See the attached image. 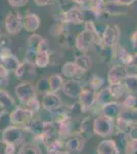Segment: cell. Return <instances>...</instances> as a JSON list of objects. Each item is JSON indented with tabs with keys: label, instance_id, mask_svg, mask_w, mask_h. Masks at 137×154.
<instances>
[{
	"label": "cell",
	"instance_id": "obj_1",
	"mask_svg": "<svg viewBox=\"0 0 137 154\" xmlns=\"http://www.w3.org/2000/svg\"><path fill=\"white\" fill-rule=\"evenodd\" d=\"M100 42L101 39L99 38V34L96 31L95 27L92 23L88 22L86 23L85 30L77 37L76 46L82 51H87L92 49L95 45H98Z\"/></svg>",
	"mask_w": 137,
	"mask_h": 154
},
{
	"label": "cell",
	"instance_id": "obj_2",
	"mask_svg": "<svg viewBox=\"0 0 137 154\" xmlns=\"http://www.w3.org/2000/svg\"><path fill=\"white\" fill-rule=\"evenodd\" d=\"M115 120L108 116L101 115L97 116L93 121V131L99 137H108L114 133Z\"/></svg>",
	"mask_w": 137,
	"mask_h": 154
},
{
	"label": "cell",
	"instance_id": "obj_3",
	"mask_svg": "<svg viewBox=\"0 0 137 154\" xmlns=\"http://www.w3.org/2000/svg\"><path fill=\"white\" fill-rule=\"evenodd\" d=\"M35 114L31 112L30 110L26 108H21V107H16L13 111L10 113V120L11 125L14 126H19V128H26L30 125L32 119L34 118Z\"/></svg>",
	"mask_w": 137,
	"mask_h": 154
},
{
	"label": "cell",
	"instance_id": "obj_4",
	"mask_svg": "<svg viewBox=\"0 0 137 154\" xmlns=\"http://www.w3.org/2000/svg\"><path fill=\"white\" fill-rule=\"evenodd\" d=\"M96 93L90 86H83L80 96H79V102H80L81 110L84 112L90 111L94 106L96 105Z\"/></svg>",
	"mask_w": 137,
	"mask_h": 154
},
{
	"label": "cell",
	"instance_id": "obj_5",
	"mask_svg": "<svg viewBox=\"0 0 137 154\" xmlns=\"http://www.w3.org/2000/svg\"><path fill=\"white\" fill-rule=\"evenodd\" d=\"M16 95L23 104H27L32 99L37 98L36 88L30 82H22L16 86Z\"/></svg>",
	"mask_w": 137,
	"mask_h": 154
},
{
	"label": "cell",
	"instance_id": "obj_6",
	"mask_svg": "<svg viewBox=\"0 0 137 154\" xmlns=\"http://www.w3.org/2000/svg\"><path fill=\"white\" fill-rule=\"evenodd\" d=\"M24 134L25 131L22 128L10 125L2 131V140L8 144H13L16 146V144H19L24 141Z\"/></svg>",
	"mask_w": 137,
	"mask_h": 154
},
{
	"label": "cell",
	"instance_id": "obj_7",
	"mask_svg": "<svg viewBox=\"0 0 137 154\" xmlns=\"http://www.w3.org/2000/svg\"><path fill=\"white\" fill-rule=\"evenodd\" d=\"M85 140L86 139L79 131L71 134L68 138L64 140L66 151H68V152H79L83 149Z\"/></svg>",
	"mask_w": 137,
	"mask_h": 154
},
{
	"label": "cell",
	"instance_id": "obj_8",
	"mask_svg": "<svg viewBox=\"0 0 137 154\" xmlns=\"http://www.w3.org/2000/svg\"><path fill=\"white\" fill-rule=\"evenodd\" d=\"M119 38H120V29L116 25H109L104 30L101 42L104 46L114 48L118 43Z\"/></svg>",
	"mask_w": 137,
	"mask_h": 154
},
{
	"label": "cell",
	"instance_id": "obj_9",
	"mask_svg": "<svg viewBox=\"0 0 137 154\" xmlns=\"http://www.w3.org/2000/svg\"><path fill=\"white\" fill-rule=\"evenodd\" d=\"M61 89H63L64 94L67 97L72 99H77L80 96L82 89H83V85L77 79H70V80L64 82L63 88Z\"/></svg>",
	"mask_w": 137,
	"mask_h": 154
},
{
	"label": "cell",
	"instance_id": "obj_10",
	"mask_svg": "<svg viewBox=\"0 0 137 154\" xmlns=\"http://www.w3.org/2000/svg\"><path fill=\"white\" fill-rule=\"evenodd\" d=\"M63 106V102L61 98L53 93H48L44 95L43 100H42V107L48 112H54V111L58 110L61 107Z\"/></svg>",
	"mask_w": 137,
	"mask_h": 154
},
{
	"label": "cell",
	"instance_id": "obj_11",
	"mask_svg": "<svg viewBox=\"0 0 137 154\" xmlns=\"http://www.w3.org/2000/svg\"><path fill=\"white\" fill-rule=\"evenodd\" d=\"M128 75V71L125 65H119L114 66L113 68L109 70V75H108V80L109 84H114V83H120L124 79L126 78V76Z\"/></svg>",
	"mask_w": 137,
	"mask_h": 154
},
{
	"label": "cell",
	"instance_id": "obj_12",
	"mask_svg": "<svg viewBox=\"0 0 137 154\" xmlns=\"http://www.w3.org/2000/svg\"><path fill=\"white\" fill-rule=\"evenodd\" d=\"M6 30L10 34H16L19 32L22 27V19L16 12H9L5 20Z\"/></svg>",
	"mask_w": 137,
	"mask_h": 154
},
{
	"label": "cell",
	"instance_id": "obj_13",
	"mask_svg": "<svg viewBox=\"0 0 137 154\" xmlns=\"http://www.w3.org/2000/svg\"><path fill=\"white\" fill-rule=\"evenodd\" d=\"M122 109H123V106H122L121 103H118V102H109V103L106 104V105L103 106L101 108V111H103V114L108 117L112 118V119H116L120 115Z\"/></svg>",
	"mask_w": 137,
	"mask_h": 154
},
{
	"label": "cell",
	"instance_id": "obj_14",
	"mask_svg": "<svg viewBox=\"0 0 137 154\" xmlns=\"http://www.w3.org/2000/svg\"><path fill=\"white\" fill-rule=\"evenodd\" d=\"M0 107L3 109V111H7L9 113L16 108L14 99L3 89H0Z\"/></svg>",
	"mask_w": 137,
	"mask_h": 154
},
{
	"label": "cell",
	"instance_id": "obj_15",
	"mask_svg": "<svg viewBox=\"0 0 137 154\" xmlns=\"http://www.w3.org/2000/svg\"><path fill=\"white\" fill-rule=\"evenodd\" d=\"M97 154H119L117 143L114 140H104L97 146Z\"/></svg>",
	"mask_w": 137,
	"mask_h": 154
},
{
	"label": "cell",
	"instance_id": "obj_16",
	"mask_svg": "<svg viewBox=\"0 0 137 154\" xmlns=\"http://www.w3.org/2000/svg\"><path fill=\"white\" fill-rule=\"evenodd\" d=\"M0 62H1V65L8 72H14L19 68V66L21 65V63L19 62L17 58L12 54H9L8 56L4 57L3 59L0 60Z\"/></svg>",
	"mask_w": 137,
	"mask_h": 154
},
{
	"label": "cell",
	"instance_id": "obj_17",
	"mask_svg": "<svg viewBox=\"0 0 137 154\" xmlns=\"http://www.w3.org/2000/svg\"><path fill=\"white\" fill-rule=\"evenodd\" d=\"M93 121H94V119H92L91 117H85L82 120L79 133H80L85 139H88L89 137H91L94 134Z\"/></svg>",
	"mask_w": 137,
	"mask_h": 154
},
{
	"label": "cell",
	"instance_id": "obj_18",
	"mask_svg": "<svg viewBox=\"0 0 137 154\" xmlns=\"http://www.w3.org/2000/svg\"><path fill=\"white\" fill-rule=\"evenodd\" d=\"M115 128L116 130H118V131L120 134H124V135H128L130 134V131H132V128H134L136 125H132V123L128 122V121L124 120L123 118H121L120 116H118L115 119Z\"/></svg>",
	"mask_w": 137,
	"mask_h": 154
},
{
	"label": "cell",
	"instance_id": "obj_19",
	"mask_svg": "<svg viewBox=\"0 0 137 154\" xmlns=\"http://www.w3.org/2000/svg\"><path fill=\"white\" fill-rule=\"evenodd\" d=\"M114 100L115 99L112 96L111 91H109V86L101 88L98 93H96V103L98 105H100L101 107L106 105V104L109 103V102H113Z\"/></svg>",
	"mask_w": 137,
	"mask_h": 154
},
{
	"label": "cell",
	"instance_id": "obj_20",
	"mask_svg": "<svg viewBox=\"0 0 137 154\" xmlns=\"http://www.w3.org/2000/svg\"><path fill=\"white\" fill-rule=\"evenodd\" d=\"M91 64H92V61H91L90 57L87 56V54H81V56L77 57L76 60H75V65L77 66V68H78L82 73L88 71L89 69L91 68Z\"/></svg>",
	"mask_w": 137,
	"mask_h": 154
},
{
	"label": "cell",
	"instance_id": "obj_21",
	"mask_svg": "<svg viewBox=\"0 0 137 154\" xmlns=\"http://www.w3.org/2000/svg\"><path fill=\"white\" fill-rule=\"evenodd\" d=\"M124 84L126 91L128 94H135L137 93V75L136 74H131V75H127L126 78L122 81Z\"/></svg>",
	"mask_w": 137,
	"mask_h": 154
},
{
	"label": "cell",
	"instance_id": "obj_22",
	"mask_svg": "<svg viewBox=\"0 0 137 154\" xmlns=\"http://www.w3.org/2000/svg\"><path fill=\"white\" fill-rule=\"evenodd\" d=\"M119 116L132 125H137V108H123Z\"/></svg>",
	"mask_w": 137,
	"mask_h": 154
},
{
	"label": "cell",
	"instance_id": "obj_23",
	"mask_svg": "<svg viewBox=\"0 0 137 154\" xmlns=\"http://www.w3.org/2000/svg\"><path fill=\"white\" fill-rule=\"evenodd\" d=\"M66 21L73 24H80L83 22V12L79 8H72L66 12Z\"/></svg>",
	"mask_w": 137,
	"mask_h": 154
},
{
	"label": "cell",
	"instance_id": "obj_24",
	"mask_svg": "<svg viewBox=\"0 0 137 154\" xmlns=\"http://www.w3.org/2000/svg\"><path fill=\"white\" fill-rule=\"evenodd\" d=\"M39 27V18L34 14H31L25 18L24 28L28 32H33Z\"/></svg>",
	"mask_w": 137,
	"mask_h": 154
},
{
	"label": "cell",
	"instance_id": "obj_25",
	"mask_svg": "<svg viewBox=\"0 0 137 154\" xmlns=\"http://www.w3.org/2000/svg\"><path fill=\"white\" fill-rule=\"evenodd\" d=\"M49 85H50V93L56 94L59 89L63 88L64 79L58 74H53L49 76Z\"/></svg>",
	"mask_w": 137,
	"mask_h": 154
},
{
	"label": "cell",
	"instance_id": "obj_26",
	"mask_svg": "<svg viewBox=\"0 0 137 154\" xmlns=\"http://www.w3.org/2000/svg\"><path fill=\"white\" fill-rule=\"evenodd\" d=\"M61 72H63V74L66 77L74 79V77H76L79 74V72H81V71L77 68V66L75 65V63H73V62H68V63H66L63 66Z\"/></svg>",
	"mask_w": 137,
	"mask_h": 154
},
{
	"label": "cell",
	"instance_id": "obj_27",
	"mask_svg": "<svg viewBox=\"0 0 137 154\" xmlns=\"http://www.w3.org/2000/svg\"><path fill=\"white\" fill-rule=\"evenodd\" d=\"M109 91H111L112 96H113L114 99H119V98H122L124 95H126L127 91L124 86V84L120 82V83H114V84H109Z\"/></svg>",
	"mask_w": 137,
	"mask_h": 154
},
{
	"label": "cell",
	"instance_id": "obj_28",
	"mask_svg": "<svg viewBox=\"0 0 137 154\" xmlns=\"http://www.w3.org/2000/svg\"><path fill=\"white\" fill-rule=\"evenodd\" d=\"M35 64L40 68H44L49 64V54L47 51H37L35 56Z\"/></svg>",
	"mask_w": 137,
	"mask_h": 154
},
{
	"label": "cell",
	"instance_id": "obj_29",
	"mask_svg": "<svg viewBox=\"0 0 137 154\" xmlns=\"http://www.w3.org/2000/svg\"><path fill=\"white\" fill-rule=\"evenodd\" d=\"M46 149H47V153L48 154H54L56 152H59V151H66L64 142L61 139H56L53 142L48 144V145L46 146Z\"/></svg>",
	"mask_w": 137,
	"mask_h": 154
},
{
	"label": "cell",
	"instance_id": "obj_30",
	"mask_svg": "<svg viewBox=\"0 0 137 154\" xmlns=\"http://www.w3.org/2000/svg\"><path fill=\"white\" fill-rule=\"evenodd\" d=\"M17 154H42L39 146L33 143H26L19 148Z\"/></svg>",
	"mask_w": 137,
	"mask_h": 154
},
{
	"label": "cell",
	"instance_id": "obj_31",
	"mask_svg": "<svg viewBox=\"0 0 137 154\" xmlns=\"http://www.w3.org/2000/svg\"><path fill=\"white\" fill-rule=\"evenodd\" d=\"M36 91L41 94H44V95L50 93V85H49V77L48 76L42 77L40 80L37 82Z\"/></svg>",
	"mask_w": 137,
	"mask_h": 154
},
{
	"label": "cell",
	"instance_id": "obj_32",
	"mask_svg": "<svg viewBox=\"0 0 137 154\" xmlns=\"http://www.w3.org/2000/svg\"><path fill=\"white\" fill-rule=\"evenodd\" d=\"M10 125H11L10 113L7 112V111H2L0 113V131H3Z\"/></svg>",
	"mask_w": 137,
	"mask_h": 154
},
{
	"label": "cell",
	"instance_id": "obj_33",
	"mask_svg": "<svg viewBox=\"0 0 137 154\" xmlns=\"http://www.w3.org/2000/svg\"><path fill=\"white\" fill-rule=\"evenodd\" d=\"M103 6V0H89V8L95 14H100Z\"/></svg>",
	"mask_w": 137,
	"mask_h": 154
},
{
	"label": "cell",
	"instance_id": "obj_34",
	"mask_svg": "<svg viewBox=\"0 0 137 154\" xmlns=\"http://www.w3.org/2000/svg\"><path fill=\"white\" fill-rule=\"evenodd\" d=\"M103 84H104L103 78H101V77H99L97 75H93L90 78V80H89V86L95 91H97L98 89H100L103 88Z\"/></svg>",
	"mask_w": 137,
	"mask_h": 154
},
{
	"label": "cell",
	"instance_id": "obj_35",
	"mask_svg": "<svg viewBox=\"0 0 137 154\" xmlns=\"http://www.w3.org/2000/svg\"><path fill=\"white\" fill-rule=\"evenodd\" d=\"M121 104L123 108H136L137 99L132 94H127V96Z\"/></svg>",
	"mask_w": 137,
	"mask_h": 154
},
{
	"label": "cell",
	"instance_id": "obj_36",
	"mask_svg": "<svg viewBox=\"0 0 137 154\" xmlns=\"http://www.w3.org/2000/svg\"><path fill=\"white\" fill-rule=\"evenodd\" d=\"M123 7L124 5H122L120 3H117V2H108V3L106 4V11H108V9H112V8L114 9V11L111 12L112 14H121L122 12L124 11Z\"/></svg>",
	"mask_w": 137,
	"mask_h": 154
},
{
	"label": "cell",
	"instance_id": "obj_37",
	"mask_svg": "<svg viewBox=\"0 0 137 154\" xmlns=\"http://www.w3.org/2000/svg\"><path fill=\"white\" fill-rule=\"evenodd\" d=\"M26 105V109H28V110H30L31 112H33L34 114L37 113L39 111V109H40V103H39L38 99L37 98H34L32 99L31 101H29L27 104H25Z\"/></svg>",
	"mask_w": 137,
	"mask_h": 154
},
{
	"label": "cell",
	"instance_id": "obj_38",
	"mask_svg": "<svg viewBox=\"0 0 137 154\" xmlns=\"http://www.w3.org/2000/svg\"><path fill=\"white\" fill-rule=\"evenodd\" d=\"M8 2L10 3V5L14 6V7H19L23 6L26 4L27 0H8Z\"/></svg>",
	"mask_w": 137,
	"mask_h": 154
},
{
	"label": "cell",
	"instance_id": "obj_39",
	"mask_svg": "<svg viewBox=\"0 0 137 154\" xmlns=\"http://www.w3.org/2000/svg\"><path fill=\"white\" fill-rule=\"evenodd\" d=\"M7 84H8V77L0 76V88H5Z\"/></svg>",
	"mask_w": 137,
	"mask_h": 154
},
{
	"label": "cell",
	"instance_id": "obj_40",
	"mask_svg": "<svg viewBox=\"0 0 137 154\" xmlns=\"http://www.w3.org/2000/svg\"><path fill=\"white\" fill-rule=\"evenodd\" d=\"M6 147H7V143L4 142L3 140L0 141V154H5Z\"/></svg>",
	"mask_w": 137,
	"mask_h": 154
},
{
	"label": "cell",
	"instance_id": "obj_41",
	"mask_svg": "<svg viewBox=\"0 0 137 154\" xmlns=\"http://www.w3.org/2000/svg\"><path fill=\"white\" fill-rule=\"evenodd\" d=\"M9 72L4 68L3 66L0 64V76H3V77H8Z\"/></svg>",
	"mask_w": 137,
	"mask_h": 154
},
{
	"label": "cell",
	"instance_id": "obj_42",
	"mask_svg": "<svg viewBox=\"0 0 137 154\" xmlns=\"http://www.w3.org/2000/svg\"><path fill=\"white\" fill-rule=\"evenodd\" d=\"M131 41H132V45H133V48L135 49H137V30H136L135 33L133 34V36H132Z\"/></svg>",
	"mask_w": 137,
	"mask_h": 154
},
{
	"label": "cell",
	"instance_id": "obj_43",
	"mask_svg": "<svg viewBox=\"0 0 137 154\" xmlns=\"http://www.w3.org/2000/svg\"><path fill=\"white\" fill-rule=\"evenodd\" d=\"M35 2H36L38 5L43 6V5H46V4H48L49 2H50V0H35Z\"/></svg>",
	"mask_w": 137,
	"mask_h": 154
},
{
	"label": "cell",
	"instance_id": "obj_44",
	"mask_svg": "<svg viewBox=\"0 0 137 154\" xmlns=\"http://www.w3.org/2000/svg\"><path fill=\"white\" fill-rule=\"evenodd\" d=\"M134 0H118V2L120 4H122V5H129V4H131L132 2H133Z\"/></svg>",
	"mask_w": 137,
	"mask_h": 154
},
{
	"label": "cell",
	"instance_id": "obj_45",
	"mask_svg": "<svg viewBox=\"0 0 137 154\" xmlns=\"http://www.w3.org/2000/svg\"><path fill=\"white\" fill-rule=\"evenodd\" d=\"M131 66H134L137 70V53L132 56V62H131Z\"/></svg>",
	"mask_w": 137,
	"mask_h": 154
},
{
	"label": "cell",
	"instance_id": "obj_46",
	"mask_svg": "<svg viewBox=\"0 0 137 154\" xmlns=\"http://www.w3.org/2000/svg\"><path fill=\"white\" fill-rule=\"evenodd\" d=\"M54 154H69L68 151H59V152H56Z\"/></svg>",
	"mask_w": 137,
	"mask_h": 154
},
{
	"label": "cell",
	"instance_id": "obj_47",
	"mask_svg": "<svg viewBox=\"0 0 137 154\" xmlns=\"http://www.w3.org/2000/svg\"><path fill=\"white\" fill-rule=\"evenodd\" d=\"M75 1H77V2H83L84 0H75Z\"/></svg>",
	"mask_w": 137,
	"mask_h": 154
}]
</instances>
